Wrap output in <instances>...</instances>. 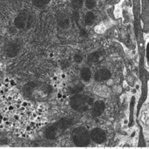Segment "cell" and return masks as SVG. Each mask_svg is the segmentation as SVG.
Returning <instances> with one entry per match:
<instances>
[{
	"label": "cell",
	"mask_w": 149,
	"mask_h": 149,
	"mask_svg": "<svg viewBox=\"0 0 149 149\" xmlns=\"http://www.w3.org/2000/svg\"><path fill=\"white\" fill-rule=\"evenodd\" d=\"M72 5L76 8H81L83 6V0H72Z\"/></svg>",
	"instance_id": "17"
},
{
	"label": "cell",
	"mask_w": 149,
	"mask_h": 149,
	"mask_svg": "<svg viewBox=\"0 0 149 149\" xmlns=\"http://www.w3.org/2000/svg\"><path fill=\"white\" fill-rule=\"evenodd\" d=\"M105 109V104L103 101L98 100L93 104L92 114L94 117H98L103 113Z\"/></svg>",
	"instance_id": "8"
},
{
	"label": "cell",
	"mask_w": 149,
	"mask_h": 149,
	"mask_svg": "<svg viewBox=\"0 0 149 149\" xmlns=\"http://www.w3.org/2000/svg\"><path fill=\"white\" fill-rule=\"evenodd\" d=\"M95 19V16L93 13L88 12L86 13L84 18V22L87 25L91 26L93 25Z\"/></svg>",
	"instance_id": "12"
},
{
	"label": "cell",
	"mask_w": 149,
	"mask_h": 149,
	"mask_svg": "<svg viewBox=\"0 0 149 149\" xmlns=\"http://www.w3.org/2000/svg\"><path fill=\"white\" fill-rule=\"evenodd\" d=\"M101 57V54L100 52H96L89 55L88 57V62L89 63H95L98 62Z\"/></svg>",
	"instance_id": "13"
},
{
	"label": "cell",
	"mask_w": 149,
	"mask_h": 149,
	"mask_svg": "<svg viewBox=\"0 0 149 149\" xmlns=\"http://www.w3.org/2000/svg\"><path fill=\"white\" fill-rule=\"evenodd\" d=\"M61 67L62 68L65 69V68H68V67L70 65V63L68 61L63 60L61 62Z\"/></svg>",
	"instance_id": "19"
},
{
	"label": "cell",
	"mask_w": 149,
	"mask_h": 149,
	"mask_svg": "<svg viewBox=\"0 0 149 149\" xmlns=\"http://www.w3.org/2000/svg\"><path fill=\"white\" fill-rule=\"evenodd\" d=\"M72 136L73 142L78 147L87 146L91 140L88 131L84 127H78L74 130Z\"/></svg>",
	"instance_id": "3"
},
{
	"label": "cell",
	"mask_w": 149,
	"mask_h": 149,
	"mask_svg": "<svg viewBox=\"0 0 149 149\" xmlns=\"http://www.w3.org/2000/svg\"><path fill=\"white\" fill-rule=\"evenodd\" d=\"M81 77L84 81L88 82L91 78V70L88 68H84L81 70Z\"/></svg>",
	"instance_id": "11"
},
{
	"label": "cell",
	"mask_w": 149,
	"mask_h": 149,
	"mask_svg": "<svg viewBox=\"0 0 149 149\" xmlns=\"http://www.w3.org/2000/svg\"><path fill=\"white\" fill-rule=\"evenodd\" d=\"M86 6H87L89 9H92L93 8H95L96 2V0H86Z\"/></svg>",
	"instance_id": "16"
},
{
	"label": "cell",
	"mask_w": 149,
	"mask_h": 149,
	"mask_svg": "<svg viewBox=\"0 0 149 149\" xmlns=\"http://www.w3.org/2000/svg\"><path fill=\"white\" fill-rule=\"evenodd\" d=\"M74 60L76 63H81V62L83 61V57L80 56V55L76 54L74 57Z\"/></svg>",
	"instance_id": "18"
},
{
	"label": "cell",
	"mask_w": 149,
	"mask_h": 149,
	"mask_svg": "<svg viewBox=\"0 0 149 149\" xmlns=\"http://www.w3.org/2000/svg\"><path fill=\"white\" fill-rule=\"evenodd\" d=\"M83 89H84V86L81 84H79L74 86L73 88L70 89V91H71V93L73 94H78L80 92L83 91Z\"/></svg>",
	"instance_id": "15"
},
{
	"label": "cell",
	"mask_w": 149,
	"mask_h": 149,
	"mask_svg": "<svg viewBox=\"0 0 149 149\" xmlns=\"http://www.w3.org/2000/svg\"><path fill=\"white\" fill-rule=\"evenodd\" d=\"M93 99L84 95L76 94L70 98V104L74 110L79 112H84L89 110L93 106Z\"/></svg>",
	"instance_id": "2"
},
{
	"label": "cell",
	"mask_w": 149,
	"mask_h": 149,
	"mask_svg": "<svg viewBox=\"0 0 149 149\" xmlns=\"http://www.w3.org/2000/svg\"><path fill=\"white\" fill-rule=\"evenodd\" d=\"M33 22L32 15L28 12L19 13L15 19V25L19 30H27L31 28Z\"/></svg>",
	"instance_id": "4"
},
{
	"label": "cell",
	"mask_w": 149,
	"mask_h": 149,
	"mask_svg": "<svg viewBox=\"0 0 149 149\" xmlns=\"http://www.w3.org/2000/svg\"><path fill=\"white\" fill-rule=\"evenodd\" d=\"M50 0H32L33 5L38 8L43 7L47 5Z\"/></svg>",
	"instance_id": "14"
},
{
	"label": "cell",
	"mask_w": 149,
	"mask_h": 149,
	"mask_svg": "<svg viewBox=\"0 0 149 149\" xmlns=\"http://www.w3.org/2000/svg\"><path fill=\"white\" fill-rule=\"evenodd\" d=\"M21 50L20 42L16 40L10 42L6 49V55L9 57H15L19 54Z\"/></svg>",
	"instance_id": "6"
},
{
	"label": "cell",
	"mask_w": 149,
	"mask_h": 149,
	"mask_svg": "<svg viewBox=\"0 0 149 149\" xmlns=\"http://www.w3.org/2000/svg\"><path fill=\"white\" fill-rule=\"evenodd\" d=\"M72 120L69 118H62L56 123L52 125V126L56 131L57 136L59 135L60 132L67 130L72 125Z\"/></svg>",
	"instance_id": "5"
},
{
	"label": "cell",
	"mask_w": 149,
	"mask_h": 149,
	"mask_svg": "<svg viewBox=\"0 0 149 149\" xmlns=\"http://www.w3.org/2000/svg\"><path fill=\"white\" fill-rule=\"evenodd\" d=\"M111 76V72L107 69H102L97 70L95 74V79L97 81H104L108 80Z\"/></svg>",
	"instance_id": "9"
},
{
	"label": "cell",
	"mask_w": 149,
	"mask_h": 149,
	"mask_svg": "<svg viewBox=\"0 0 149 149\" xmlns=\"http://www.w3.org/2000/svg\"><path fill=\"white\" fill-rule=\"evenodd\" d=\"M91 139L96 143H102L106 140V133L105 132L99 128H94L91 133Z\"/></svg>",
	"instance_id": "7"
},
{
	"label": "cell",
	"mask_w": 149,
	"mask_h": 149,
	"mask_svg": "<svg viewBox=\"0 0 149 149\" xmlns=\"http://www.w3.org/2000/svg\"><path fill=\"white\" fill-rule=\"evenodd\" d=\"M57 22L58 25L63 29L68 28L70 24L69 17H68V15L64 13H61L58 15L57 18Z\"/></svg>",
	"instance_id": "10"
},
{
	"label": "cell",
	"mask_w": 149,
	"mask_h": 149,
	"mask_svg": "<svg viewBox=\"0 0 149 149\" xmlns=\"http://www.w3.org/2000/svg\"><path fill=\"white\" fill-rule=\"evenodd\" d=\"M23 94L25 97L33 101H42L47 97L52 91L49 84L42 82L33 81L23 86Z\"/></svg>",
	"instance_id": "1"
}]
</instances>
